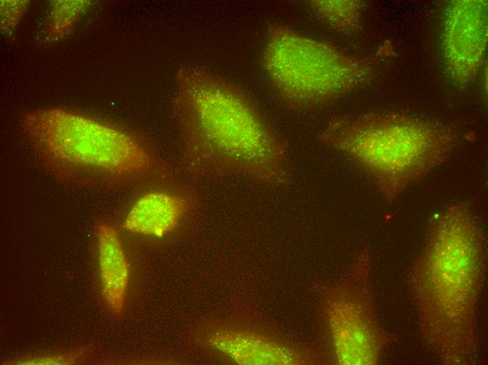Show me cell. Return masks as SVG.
I'll return each instance as SVG.
<instances>
[{"label": "cell", "instance_id": "1", "mask_svg": "<svg viewBox=\"0 0 488 365\" xmlns=\"http://www.w3.org/2000/svg\"><path fill=\"white\" fill-rule=\"evenodd\" d=\"M171 109L189 176L236 175L275 188L290 184L285 143L231 82L201 67H182Z\"/></svg>", "mask_w": 488, "mask_h": 365}, {"label": "cell", "instance_id": "2", "mask_svg": "<svg viewBox=\"0 0 488 365\" xmlns=\"http://www.w3.org/2000/svg\"><path fill=\"white\" fill-rule=\"evenodd\" d=\"M485 246L472 213L454 204L429 227L409 277L420 328L445 364H468L477 347L476 307L485 276Z\"/></svg>", "mask_w": 488, "mask_h": 365}, {"label": "cell", "instance_id": "3", "mask_svg": "<svg viewBox=\"0 0 488 365\" xmlns=\"http://www.w3.org/2000/svg\"><path fill=\"white\" fill-rule=\"evenodd\" d=\"M22 122L42 166L62 182L117 187L170 174L155 150L123 127L58 107L30 112Z\"/></svg>", "mask_w": 488, "mask_h": 365}, {"label": "cell", "instance_id": "4", "mask_svg": "<svg viewBox=\"0 0 488 365\" xmlns=\"http://www.w3.org/2000/svg\"><path fill=\"white\" fill-rule=\"evenodd\" d=\"M317 138L365 171L387 201L441 165L456 142L445 125L392 112L334 116Z\"/></svg>", "mask_w": 488, "mask_h": 365}, {"label": "cell", "instance_id": "5", "mask_svg": "<svg viewBox=\"0 0 488 365\" xmlns=\"http://www.w3.org/2000/svg\"><path fill=\"white\" fill-rule=\"evenodd\" d=\"M262 63L281 100L302 109L338 100L365 84L374 73L367 60L278 23L268 29Z\"/></svg>", "mask_w": 488, "mask_h": 365}, {"label": "cell", "instance_id": "6", "mask_svg": "<svg viewBox=\"0 0 488 365\" xmlns=\"http://www.w3.org/2000/svg\"><path fill=\"white\" fill-rule=\"evenodd\" d=\"M369 255L362 252L350 279L324 288L320 308L334 361L341 365L379 364L389 337L380 326L367 284Z\"/></svg>", "mask_w": 488, "mask_h": 365}, {"label": "cell", "instance_id": "7", "mask_svg": "<svg viewBox=\"0 0 488 365\" xmlns=\"http://www.w3.org/2000/svg\"><path fill=\"white\" fill-rule=\"evenodd\" d=\"M195 347L239 365H309L324 360L315 350L252 319L208 318L189 333Z\"/></svg>", "mask_w": 488, "mask_h": 365}, {"label": "cell", "instance_id": "8", "mask_svg": "<svg viewBox=\"0 0 488 365\" xmlns=\"http://www.w3.org/2000/svg\"><path fill=\"white\" fill-rule=\"evenodd\" d=\"M122 223L124 230L157 239L174 234L196 211L197 192L170 174L146 182Z\"/></svg>", "mask_w": 488, "mask_h": 365}, {"label": "cell", "instance_id": "9", "mask_svg": "<svg viewBox=\"0 0 488 365\" xmlns=\"http://www.w3.org/2000/svg\"><path fill=\"white\" fill-rule=\"evenodd\" d=\"M487 47V1L455 0L445 14L442 50L452 78L464 85L480 68Z\"/></svg>", "mask_w": 488, "mask_h": 365}, {"label": "cell", "instance_id": "10", "mask_svg": "<svg viewBox=\"0 0 488 365\" xmlns=\"http://www.w3.org/2000/svg\"><path fill=\"white\" fill-rule=\"evenodd\" d=\"M96 235L102 296L109 310L119 316L123 310L130 277L128 259L116 227L100 221Z\"/></svg>", "mask_w": 488, "mask_h": 365}, {"label": "cell", "instance_id": "11", "mask_svg": "<svg viewBox=\"0 0 488 365\" xmlns=\"http://www.w3.org/2000/svg\"><path fill=\"white\" fill-rule=\"evenodd\" d=\"M309 6L324 23L334 29L351 34L360 27L363 3L358 0H313Z\"/></svg>", "mask_w": 488, "mask_h": 365}, {"label": "cell", "instance_id": "12", "mask_svg": "<svg viewBox=\"0 0 488 365\" xmlns=\"http://www.w3.org/2000/svg\"><path fill=\"white\" fill-rule=\"evenodd\" d=\"M54 4L49 19L48 37L57 39L63 37L72 27L85 8L87 1H57Z\"/></svg>", "mask_w": 488, "mask_h": 365}, {"label": "cell", "instance_id": "13", "mask_svg": "<svg viewBox=\"0 0 488 365\" xmlns=\"http://www.w3.org/2000/svg\"><path fill=\"white\" fill-rule=\"evenodd\" d=\"M93 348L83 346L69 351L55 352L22 357L12 361L13 364L20 365H65L76 364L85 361L90 357Z\"/></svg>", "mask_w": 488, "mask_h": 365}, {"label": "cell", "instance_id": "14", "mask_svg": "<svg viewBox=\"0 0 488 365\" xmlns=\"http://www.w3.org/2000/svg\"><path fill=\"white\" fill-rule=\"evenodd\" d=\"M1 27L2 29L13 27L18 22L29 3L23 1H1Z\"/></svg>", "mask_w": 488, "mask_h": 365}]
</instances>
